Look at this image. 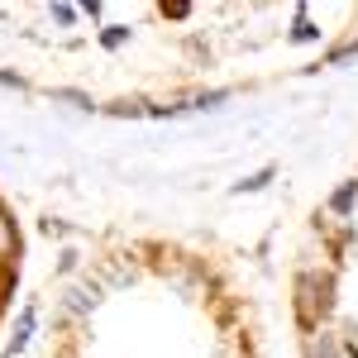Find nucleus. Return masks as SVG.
Instances as JSON below:
<instances>
[{
	"instance_id": "obj_1",
	"label": "nucleus",
	"mask_w": 358,
	"mask_h": 358,
	"mask_svg": "<svg viewBox=\"0 0 358 358\" xmlns=\"http://www.w3.org/2000/svg\"><path fill=\"white\" fill-rule=\"evenodd\" d=\"M296 296V320H301V330H320V320L334 310V277H320V273H296V287H292Z\"/></svg>"
},
{
	"instance_id": "obj_2",
	"label": "nucleus",
	"mask_w": 358,
	"mask_h": 358,
	"mask_svg": "<svg viewBox=\"0 0 358 358\" xmlns=\"http://www.w3.org/2000/svg\"><path fill=\"white\" fill-rule=\"evenodd\" d=\"M101 296H106L101 282H77V287L62 292V310H67V315H91V310L101 306Z\"/></svg>"
},
{
	"instance_id": "obj_3",
	"label": "nucleus",
	"mask_w": 358,
	"mask_h": 358,
	"mask_svg": "<svg viewBox=\"0 0 358 358\" xmlns=\"http://www.w3.org/2000/svg\"><path fill=\"white\" fill-rule=\"evenodd\" d=\"M34 325H38V310L24 306V310H20V320H15V334H10V344H5V354H0V358H20V354H24L29 339H34Z\"/></svg>"
},
{
	"instance_id": "obj_4",
	"label": "nucleus",
	"mask_w": 358,
	"mask_h": 358,
	"mask_svg": "<svg viewBox=\"0 0 358 358\" xmlns=\"http://www.w3.org/2000/svg\"><path fill=\"white\" fill-rule=\"evenodd\" d=\"M15 253H20V224H15V215L0 201V263H10Z\"/></svg>"
},
{
	"instance_id": "obj_5",
	"label": "nucleus",
	"mask_w": 358,
	"mask_h": 358,
	"mask_svg": "<svg viewBox=\"0 0 358 358\" xmlns=\"http://www.w3.org/2000/svg\"><path fill=\"white\" fill-rule=\"evenodd\" d=\"M354 206H358V177H354V182H339V187L330 192V215L349 220V215H354Z\"/></svg>"
},
{
	"instance_id": "obj_6",
	"label": "nucleus",
	"mask_w": 358,
	"mask_h": 358,
	"mask_svg": "<svg viewBox=\"0 0 358 358\" xmlns=\"http://www.w3.org/2000/svg\"><path fill=\"white\" fill-rule=\"evenodd\" d=\"M48 101H53V106H72V110H96V101H91L86 91H77V86H53Z\"/></svg>"
},
{
	"instance_id": "obj_7",
	"label": "nucleus",
	"mask_w": 358,
	"mask_h": 358,
	"mask_svg": "<svg viewBox=\"0 0 358 358\" xmlns=\"http://www.w3.org/2000/svg\"><path fill=\"white\" fill-rule=\"evenodd\" d=\"M106 115H115V120H153V106L148 101H115V106H106Z\"/></svg>"
},
{
	"instance_id": "obj_8",
	"label": "nucleus",
	"mask_w": 358,
	"mask_h": 358,
	"mask_svg": "<svg viewBox=\"0 0 358 358\" xmlns=\"http://www.w3.org/2000/svg\"><path fill=\"white\" fill-rule=\"evenodd\" d=\"M268 182H273V167H258V172H248V177H239V182H234L229 192H234V196H253V192H263Z\"/></svg>"
},
{
	"instance_id": "obj_9",
	"label": "nucleus",
	"mask_w": 358,
	"mask_h": 358,
	"mask_svg": "<svg viewBox=\"0 0 358 358\" xmlns=\"http://www.w3.org/2000/svg\"><path fill=\"white\" fill-rule=\"evenodd\" d=\"M306 358H344V354H339V344H334V334L315 330V334H310V344H306Z\"/></svg>"
},
{
	"instance_id": "obj_10",
	"label": "nucleus",
	"mask_w": 358,
	"mask_h": 358,
	"mask_svg": "<svg viewBox=\"0 0 358 358\" xmlns=\"http://www.w3.org/2000/svg\"><path fill=\"white\" fill-rule=\"evenodd\" d=\"M320 38V29L310 24V10L306 5H296V24H292V43H315Z\"/></svg>"
},
{
	"instance_id": "obj_11",
	"label": "nucleus",
	"mask_w": 358,
	"mask_h": 358,
	"mask_svg": "<svg viewBox=\"0 0 358 358\" xmlns=\"http://www.w3.org/2000/svg\"><path fill=\"white\" fill-rule=\"evenodd\" d=\"M224 101H229V91H224V86H215V91H201V96H192V101H187V110H220Z\"/></svg>"
},
{
	"instance_id": "obj_12",
	"label": "nucleus",
	"mask_w": 358,
	"mask_h": 358,
	"mask_svg": "<svg viewBox=\"0 0 358 358\" xmlns=\"http://www.w3.org/2000/svg\"><path fill=\"white\" fill-rule=\"evenodd\" d=\"M124 38H129V24H106L101 29V48H124Z\"/></svg>"
},
{
	"instance_id": "obj_13",
	"label": "nucleus",
	"mask_w": 358,
	"mask_h": 358,
	"mask_svg": "<svg viewBox=\"0 0 358 358\" xmlns=\"http://www.w3.org/2000/svg\"><path fill=\"white\" fill-rule=\"evenodd\" d=\"M349 57H358V38H349V43L330 48V53H325V67H339V62H349Z\"/></svg>"
},
{
	"instance_id": "obj_14",
	"label": "nucleus",
	"mask_w": 358,
	"mask_h": 358,
	"mask_svg": "<svg viewBox=\"0 0 358 358\" xmlns=\"http://www.w3.org/2000/svg\"><path fill=\"white\" fill-rule=\"evenodd\" d=\"M48 15H53V20H57L62 29H72V24H77V15H82V10H77V5H62V0H57V5H48Z\"/></svg>"
},
{
	"instance_id": "obj_15",
	"label": "nucleus",
	"mask_w": 358,
	"mask_h": 358,
	"mask_svg": "<svg viewBox=\"0 0 358 358\" xmlns=\"http://www.w3.org/2000/svg\"><path fill=\"white\" fill-rule=\"evenodd\" d=\"M0 86H10V91H29V82L20 72H0Z\"/></svg>"
},
{
	"instance_id": "obj_16",
	"label": "nucleus",
	"mask_w": 358,
	"mask_h": 358,
	"mask_svg": "<svg viewBox=\"0 0 358 358\" xmlns=\"http://www.w3.org/2000/svg\"><path fill=\"white\" fill-rule=\"evenodd\" d=\"M163 15H167V20H187V15H192V5H182V0H177V5H163Z\"/></svg>"
},
{
	"instance_id": "obj_17",
	"label": "nucleus",
	"mask_w": 358,
	"mask_h": 358,
	"mask_svg": "<svg viewBox=\"0 0 358 358\" xmlns=\"http://www.w3.org/2000/svg\"><path fill=\"white\" fill-rule=\"evenodd\" d=\"M57 273H77V253H72V248L62 253V263H57Z\"/></svg>"
}]
</instances>
